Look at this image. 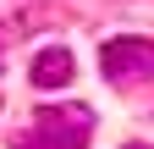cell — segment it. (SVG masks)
Wrapping results in <instances>:
<instances>
[{"label": "cell", "instance_id": "obj_1", "mask_svg": "<svg viewBox=\"0 0 154 149\" xmlns=\"http://www.w3.org/2000/svg\"><path fill=\"white\" fill-rule=\"evenodd\" d=\"M94 110L88 105H44L33 110V133L17 138V149H88Z\"/></svg>", "mask_w": 154, "mask_h": 149}, {"label": "cell", "instance_id": "obj_4", "mask_svg": "<svg viewBox=\"0 0 154 149\" xmlns=\"http://www.w3.org/2000/svg\"><path fill=\"white\" fill-rule=\"evenodd\" d=\"M127 149H143V144H127Z\"/></svg>", "mask_w": 154, "mask_h": 149}, {"label": "cell", "instance_id": "obj_2", "mask_svg": "<svg viewBox=\"0 0 154 149\" xmlns=\"http://www.w3.org/2000/svg\"><path fill=\"white\" fill-rule=\"evenodd\" d=\"M99 66H105L110 83H143V78H154V39H138V33L105 39Z\"/></svg>", "mask_w": 154, "mask_h": 149}, {"label": "cell", "instance_id": "obj_3", "mask_svg": "<svg viewBox=\"0 0 154 149\" xmlns=\"http://www.w3.org/2000/svg\"><path fill=\"white\" fill-rule=\"evenodd\" d=\"M28 78H33V88H66V83L77 78V61H72V50H66V44H50V50H38V55H33Z\"/></svg>", "mask_w": 154, "mask_h": 149}]
</instances>
